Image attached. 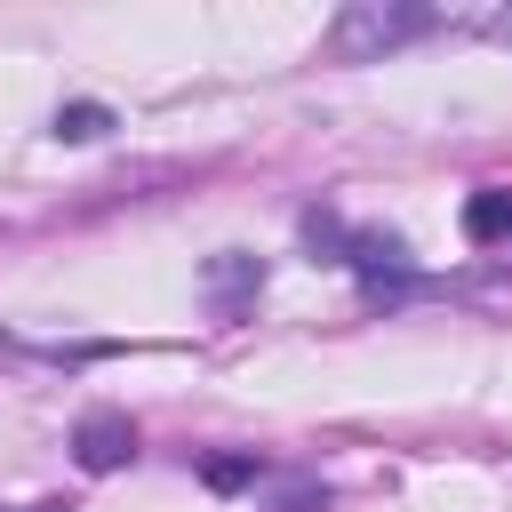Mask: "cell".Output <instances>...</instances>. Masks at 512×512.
I'll use <instances>...</instances> for the list:
<instances>
[{"label": "cell", "mask_w": 512, "mask_h": 512, "mask_svg": "<svg viewBox=\"0 0 512 512\" xmlns=\"http://www.w3.org/2000/svg\"><path fill=\"white\" fill-rule=\"evenodd\" d=\"M464 232L472 240H512V192H472L464 200Z\"/></svg>", "instance_id": "3957f363"}, {"label": "cell", "mask_w": 512, "mask_h": 512, "mask_svg": "<svg viewBox=\"0 0 512 512\" xmlns=\"http://www.w3.org/2000/svg\"><path fill=\"white\" fill-rule=\"evenodd\" d=\"M208 480H216V488H240V480H256V464H248V456H216Z\"/></svg>", "instance_id": "8992f818"}, {"label": "cell", "mask_w": 512, "mask_h": 512, "mask_svg": "<svg viewBox=\"0 0 512 512\" xmlns=\"http://www.w3.org/2000/svg\"><path fill=\"white\" fill-rule=\"evenodd\" d=\"M104 128H112L104 104H64V112H56V136H72V144H96Z\"/></svg>", "instance_id": "5b68a950"}, {"label": "cell", "mask_w": 512, "mask_h": 512, "mask_svg": "<svg viewBox=\"0 0 512 512\" xmlns=\"http://www.w3.org/2000/svg\"><path fill=\"white\" fill-rule=\"evenodd\" d=\"M416 32H432V8H384V0H352L344 16H336V56H376V48H400V40H416Z\"/></svg>", "instance_id": "6da1fadb"}, {"label": "cell", "mask_w": 512, "mask_h": 512, "mask_svg": "<svg viewBox=\"0 0 512 512\" xmlns=\"http://www.w3.org/2000/svg\"><path fill=\"white\" fill-rule=\"evenodd\" d=\"M504 32H512V24H504Z\"/></svg>", "instance_id": "52a82bcc"}, {"label": "cell", "mask_w": 512, "mask_h": 512, "mask_svg": "<svg viewBox=\"0 0 512 512\" xmlns=\"http://www.w3.org/2000/svg\"><path fill=\"white\" fill-rule=\"evenodd\" d=\"M352 264H360L368 280H376V272H408V248H400L392 232H384V240H376V232H360V240H352Z\"/></svg>", "instance_id": "277c9868"}, {"label": "cell", "mask_w": 512, "mask_h": 512, "mask_svg": "<svg viewBox=\"0 0 512 512\" xmlns=\"http://www.w3.org/2000/svg\"><path fill=\"white\" fill-rule=\"evenodd\" d=\"M72 448H80V464H88V472H112V464H128V456H136V424H128V416H112V408H96V416L80 424V440H72Z\"/></svg>", "instance_id": "7a4b0ae2"}]
</instances>
